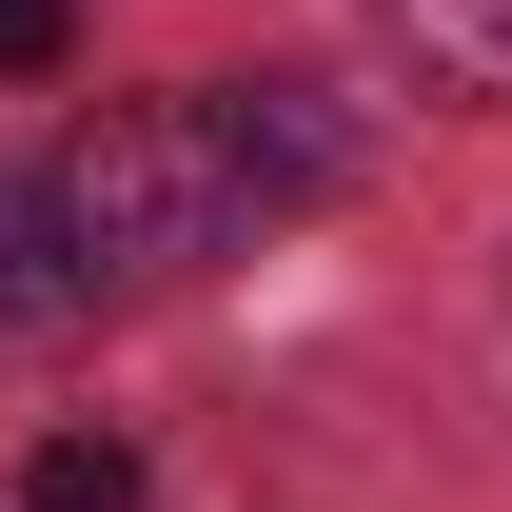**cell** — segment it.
Here are the masks:
<instances>
[{"instance_id": "cell-1", "label": "cell", "mask_w": 512, "mask_h": 512, "mask_svg": "<svg viewBox=\"0 0 512 512\" xmlns=\"http://www.w3.org/2000/svg\"><path fill=\"white\" fill-rule=\"evenodd\" d=\"M316 197H355L335 79H197V99H119L99 138H60V217L99 256V296H178Z\"/></svg>"}, {"instance_id": "cell-2", "label": "cell", "mask_w": 512, "mask_h": 512, "mask_svg": "<svg viewBox=\"0 0 512 512\" xmlns=\"http://www.w3.org/2000/svg\"><path fill=\"white\" fill-rule=\"evenodd\" d=\"M99 316V256L60 217V158H0V355H60Z\"/></svg>"}, {"instance_id": "cell-3", "label": "cell", "mask_w": 512, "mask_h": 512, "mask_svg": "<svg viewBox=\"0 0 512 512\" xmlns=\"http://www.w3.org/2000/svg\"><path fill=\"white\" fill-rule=\"evenodd\" d=\"M375 40L434 99H512V0H375Z\"/></svg>"}, {"instance_id": "cell-4", "label": "cell", "mask_w": 512, "mask_h": 512, "mask_svg": "<svg viewBox=\"0 0 512 512\" xmlns=\"http://www.w3.org/2000/svg\"><path fill=\"white\" fill-rule=\"evenodd\" d=\"M20 493H40V512H138V453H119V434H40Z\"/></svg>"}, {"instance_id": "cell-5", "label": "cell", "mask_w": 512, "mask_h": 512, "mask_svg": "<svg viewBox=\"0 0 512 512\" xmlns=\"http://www.w3.org/2000/svg\"><path fill=\"white\" fill-rule=\"evenodd\" d=\"M79 60V0H0V79H60Z\"/></svg>"}]
</instances>
